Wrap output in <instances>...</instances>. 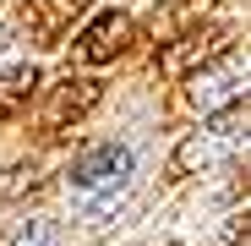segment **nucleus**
<instances>
[{"label":"nucleus","mask_w":251,"mask_h":246,"mask_svg":"<svg viewBox=\"0 0 251 246\" xmlns=\"http://www.w3.org/2000/svg\"><path fill=\"white\" fill-rule=\"evenodd\" d=\"M240 93H246V55L235 44H224L213 60H202L186 77V109H197V115H219V109L240 104Z\"/></svg>","instance_id":"nucleus-1"},{"label":"nucleus","mask_w":251,"mask_h":246,"mask_svg":"<svg viewBox=\"0 0 251 246\" xmlns=\"http://www.w3.org/2000/svg\"><path fill=\"white\" fill-rule=\"evenodd\" d=\"M246 99L240 104H229V109H219V120L213 126H202V132H191L180 148H175V175H191V170H219V164H229L235 153H240V142H246Z\"/></svg>","instance_id":"nucleus-2"},{"label":"nucleus","mask_w":251,"mask_h":246,"mask_svg":"<svg viewBox=\"0 0 251 246\" xmlns=\"http://www.w3.org/2000/svg\"><path fill=\"white\" fill-rule=\"evenodd\" d=\"M131 38H137V22H131V17H126V11H104V17H93L88 27L76 33L71 55H76L82 66H109L115 55L131 50Z\"/></svg>","instance_id":"nucleus-3"},{"label":"nucleus","mask_w":251,"mask_h":246,"mask_svg":"<svg viewBox=\"0 0 251 246\" xmlns=\"http://www.w3.org/2000/svg\"><path fill=\"white\" fill-rule=\"evenodd\" d=\"M235 38V27H224V22H213V27H186V33H175L170 38V50H158V71L164 77H186V71H197L202 60H213L224 44Z\"/></svg>","instance_id":"nucleus-4"},{"label":"nucleus","mask_w":251,"mask_h":246,"mask_svg":"<svg viewBox=\"0 0 251 246\" xmlns=\"http://www.w3.org/2000/svg\"><path fill=\"white\" fill-rule=\"evenodd\" d=\"M126 175H131V148H120V142H99L71 164V186H82V191H99V186L115 191V186H126Z\"/></svg>","instance_id":"nucleus-5"},{"label":"nucleus","mask_w":251,"mask_h":246,"mask_svg":"<svg viewBox=\"0 0 251 246\" xmlns=\"http://www.w3.org/2000/svg\"><path fill=\"white\" fill-rule=\"evenodd\" d=\"M99 99H104V82L99 77H66L60 88L50 93V104H44V132H66L71 120H82L88 109H99Z\"/></svg>","instance_id":"nucleus-6"},{"label":"nucleus","mask_w":251,"mask_h":246,"mask_svg":"<svg viewBox=\"0 0 251 246\" xmlns=\"http://www.w3.org/2000/svg\"><path fill=\"white\" fill-rule=\"evenodd\" d=\"M82 11H88V0H27V27L38 44H60Z\"/></svg>","instance_id":"nucleus-7"},{"label":"nucleus","mask_w":251,"mask_h":246,"mask_svg":"<svg viewBox=\"0 0 251 246\" xmlns=\"http://www.w3.org/2000/svg\"><path fill=\"white\" fill-rule=\"evenodd\" d=\"M33 88H38V71H33V66L0 71V126H6V120H17V115L33 104Z\"/></svg>","instance_id":"nucleus-8"},{"label":"nucleus","mask_w":251,"mask_h":246,"mask_svg":"<svg viewBox=\"0 0 251 246\" xmlns=\"http://www.w3.org/2000/svg\"><path fill=\"white\" fill-rule=\"evenodd\" d=\"M207 11H213V0H170V6H164V17H153V27H158V38H175V33L197 27Z\"/></svg>","instance_id":"nucleus-9"},{"label":"nucleus","mask_w":251,"mask_h":246,"mask_svg":"<svg viewBox=\"0 0 251 246\" xmlns=\"http://www.w3.org/2000/svg\"><path fill=\"white\" fill-rule=\"evenodd\" d=\"M207 246H246V214H235V219H224V230L207 241Z\"/></svg>","instance_id":"nucleus-10"},{"label":"nucleus","mask_w":251,"mask_h":246,"mask_svg":"<svg viewBox=\"0 0 251 246\" xmlns=\"http://www.w3.org/2000/svg\"><path fill=\"white\" fill-rule=\"evenodd\" d=\"M17 246H55V224H44V219H33L22 235H17Z\"/></svg>","instance_id":"nucleus-11"},{"label":"nucleus","mask_w":251,"mask_h":246,"mask_svg":"<svg viewBox=\"0 0 251 246\" xmlns=\"http://www.w3.org/2000/svg\"><path fill=\"white\" fill-rule=\"evenodd\" d=\"M164 246H170V241H164Z\"/></svg>","instance_id":"nucleus-12"}]
</instances>
